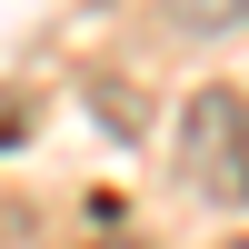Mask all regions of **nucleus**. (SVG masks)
Instances as JSON below:
<instances>
[{"label":"nucleus","instance_id":"1","mask_svg":"<svg viewBox=\"0 0 249 249\" xmlns=\"http://www.w3.org/2000/svg\"><path fill=\"white\" fill-rule=\"evenodd\" d=\"M179 160H190V179L210 199L249 210V100L239 90H199L190 120H179Z\"/></svg>","mask_w":249,"mask_h":249},{"label":"nucleus","instance_id":"2","mask_svg":"<svg viewBox=\"0 0 249 249\" xmlns=\"http://www.w3.org/2000/svg\"><path fill=\"white\" fill-rule=\"evenodd\" d=\"M100 249H130V239H100Z\"/></svg>","mask_w":249,"mask_h":249},{"label":"nucleus","instance_id":"3","mask_svg":"<svg viewBox=\"0 0 249 249\" xmlns=\"http://www.w3.org/2000/svg\"><path fill=\"white\" fill-rule=\"evenodd\" d=\"M230 249H249V239H230Z\"/></svg>","mask_w":249,"mask_h":249}]
</instances>
